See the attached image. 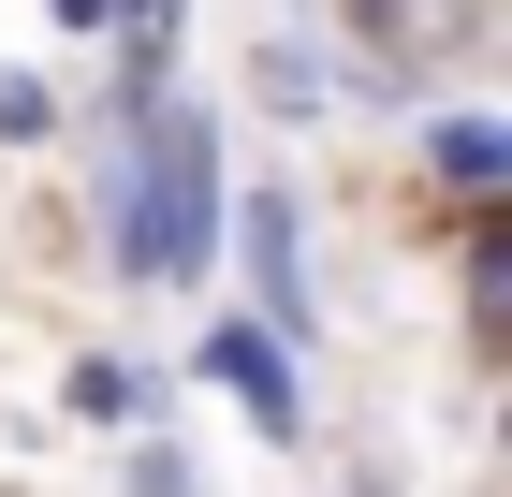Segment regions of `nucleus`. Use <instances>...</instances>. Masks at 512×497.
Masks as SVG:
<instances>
[{"label": "nucleus", "mask_w": 512, "mask_h": 497, "mask_svg": "<svg viewBox=\"0 0 512 497\" xmlns=\"http://www.w3.org/2000/svg\"><path fill=\"white\" fill-rule=\"evenodd\" d=\"M132 264H161V278H191V264H205V117H161V147H147V205H132Z\"/></svg>", "instance_id": "obj_1"}, {"label": "nucleus", "mask_w": 512, "mask_h": 497, "mask_svg": "<svg viewBox=\"0 0 512 497\" xmlns=\"http://www.w3.org/2000/svg\"><path fill=\"white\" fill-rule=\"evenodd\" d=\"M337 30H352L381 74H439V59H469L483 0H337Z\"/></svg>", "instance_id": "obj_2"}, {"label": "nucleus", "mask_w": 512, "mask_h": 497, "mask_svg": "<svg viewBox=\"0 0 512 497\" xmlns=\"http://www.w3.org/2000/svg\"><path fill=\"white\" fill-rule=\"evenodd\" d=\"M249 278H264V307H278V322H293V205H249Z\"/></svg>", "instance_id": "obj_3"}, {"label": "nucleus", "mask_w": 512, "mask_h": 497, "mask_svg": "<svg viewBox=\"0 0 512 497\" xmlns=\"http://www.w3.org/2000/svg\"><path fill=\"white\" fill-rule=\"evenodd\" d=\"M205 366H220V381H235V395H264V424H293V366H278L264 337H220V351H205Z\"/></svg>", "instance_id": "obj_4"}, {"label": "nucleus", "mask_w": 512, "mask_h": 497, "mask_svg": "<svg viewBox=\"0 0 512 497\" xmlns=\"http://www.w3.org/2000/svg\"><path fill=\"white\" fill-rule=\"evenodd\" d=\"M498 161H512V147L483 132V117H454V132H439V176H454V191H498Z\"/></svg>", "instance_id": "obj_5"}]
</instances>
